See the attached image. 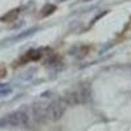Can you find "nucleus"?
Instances as JSON below:
<instances>
[{
  "label": "nucleus",
  "mask_w": 131,
  "mask_h": 131,
  "mask_svg": "<svg viewBox=\"0 0 131 131\" xmlns=\"http://www.w3.org/2000/svg\"><path fill=\"white\" fill-rule=\"evenodd\" d=\"M0 123L3 126H12V127H31V117L30 113L25 109H18L12 113L5 115L3 119H0Z\"/></svg>",
  "instance_id": "nucleus-1"
},
{
  "label": "nucleus",
  "mask_w": 131,
  "mask_h": 131,
  "mask_svg": "<svg viewBox=\"0 0 131 131\" xmlns=\"http://www.w3.org/2000/svg\"><path fill=\"white\" fill-rule=\"evenodd\" d=\"M91 92L86 85H78L76 88H72L66 93L63 100L66 101L67 106H78L80 104H84L89 100Z\"/></svg>",
  "instance_id": "nucleus-2"
},
{
  "label": "nucleus",
  "mask_w": 131,
  "mask_h": 131,
  "mask_svg": "<svg viewBox=\"0 0 131 131\" xmlns=\"http://www.w3.org/2000/svg\"><path fill=\"white\" fill-rule=\"evenodd\" d=\"M66 109H67V104L63 100V97H58L55 100H52L51 102L47 104L46 107V117L49 121L57 122L63 117V114L66 113Z\"/></svg>",
  "instance_id": "nucleus-3"
},
{
  "label": "nucleus",
  "mask_w": 131,
  "mask_h": 131,
  "mask_svg": "<svg viewBox=\"0 0 131 131\" xmlns=\"http://www.w3.org/2000/svg\"><path fill=\"white\" fill-rule=\"evenodd\" d=\"M46 107H47V104L42 102V101H37L31 105V109H30L29 113H30V117H31L33 125H42L47 121Z\"/></svg>",
  "instance_id": "nucleus-4"
},
{
  "label": "nucleus",
  "mask_w": 131,
  "mask_h": 131,
  "mask_svg": "<svg viewBox=\"0 0 131 131\" xmlns=\"http://www.w3.org/2000/svg\"><path fill=\"white\" fill-rule=\"evenodd\" d=\"M18 15V9H13V10H10V12H8L4 17H3V21L4 23H9V21H12L17 17Z\"/></svg>",
  "instance_id": "nucleus-5"
},
{
  "label": "nucleus",
  "mask_w": 131,
  "mask_h": 131,
  "mask_svg": "<svg viewBox=\"0 0 131 131\" xmlns=\"http://www.w3.org/2000/svg\"><path fill=\"white\" fill-rule=\"evenodd\" d=\"M54 10H55V5H46L45 8L42 9V12H41V16H49V15H51Z\"/></svg>",
  "instance_id": "nucleus-6"
},
{
  "label": "nucleus",
  "mask_w": 131,
  "mask_h": 131,
  "mask_svg": "<svg viewBox=\"0 0 131 131\" xmlns=\"http://www.w3.org/2000/svg\"><path fill=\"white\" fill-rule=\"evenodd\" d=\"M5 75H7V68L4 66H0V79H3Z\"/></svg>",
  "instance_id": "nucleus-7"
},
{
  "label": "nucleus",
  "mask_w": 131,
  "mask_h": 131,
  "mask_svg": "<svg viewBox=\"0 0 131 131\" xmlns=\"http://www.w3.org/2000/svg\"><path fill=\"white\" fill-rule=\"evenodd\" d=\"M81 2H91V0H81Z\"/></svg>",
  "instance_id": "nucleus-8"
}]
</instances>
